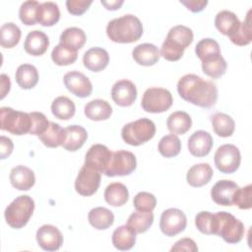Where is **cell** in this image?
I'll use <instances>...</instances> for the list:
<instances>
[{"mask_svg":"<svg viewBox=\"0 0 252 252\" xmlns=\"http://www.w3.org/2000/svg\"><path fill=\"white\" fill-rule=\"evenodd\" d=\"M64 85L74 95L84 98L91 95L93 85L90 79L79 71H71L64 75Z\"/></svg>","mask_w":252,"mask_h":252,"instance_id":"cell-13","label":"cell"},{"mask_svg":"<svg viewBox=\"0 0 252 252\" xmlns=\"http://www.w3.org/2000/svg\"><path fill=\"white\" fill-rule=\"evenodd\" d=\"M159 154L164 158L176 157L181 150V142L174 134L163 136L158 145Z\"/></svg>","mask_w":252,"mask_h":252,"instance_id":"cell-41","label":"cell"},{"mask_svg":"<svg viewBox=\"0 0 252 252\" xmlns=\"http://www.w3.org/2000/svg\"><path fill=\"white\" fill-rule=\"evenodd\" d=\"M60 19V10L54 2L41 3L37 9V23L43 27H52Z\"/></svg>","mask_w":252,"mask_h":252,"instance_id":"cell-34","label":"cell"},{"mask_svg":"<svg viewBox=\"0 0 252 252\" xmlns=\"http://www.w3.org/2000/svg\"><path fill=\"white\" fill-rule=\"evenodd\" d=\"M252 185L238 187L234 193L232 203L241 210H249L252 207Z\"/></svg>","mask_w":252,"mask_h":252,"instance_id":"cell-45","label":"cell"},{"mask_svg":"<svg viewBox=\"0 0 252 252\" xmlns=\"http://www.w3.org/2000/svg\"><path fill=\"white\" fill-rule=\"evenodd\" d=\"M77 51L67 47L62 43L57 44L51 52V59L58 66L71 65L77 60Z\"/></svg>","mask_w":252,"mask_h":252,"instance_id":"cell-42","label":"cell"},{"mask_svg":"<svg viewBox=\"0 0 252 252\" xmlns=\"http://www.w3.org/2000/svg\"><path fill=\"white\" fill-rule=\"evenodd\" d=\"M109 62L108 52L101 47H92L83 56L84 66L92 72H100Z\"/></svg>","mask_w":252,"mask_h":252,"instance_id":"cell-19","label":"cell"},{"mask_svg":"<svg viewBox=\"0 0 252 252\" xmlns=\"http://www.w3.org/2000/svg\"><path fill=\"white\" fill-rule=\"evenodd\" d=\"M38 246L44 251H56L63 244V236L60 230L52 224H43L36 231Z\"/></svg>","mask_w":252,"mask_h":252,"instance_id":"cell-14","label":"cell"},{"mask_svg":"<svg viewBox=\"0 0 252 252\" xmlns=\"http://www.w3.org/2000/svg\"><path fill=\"white\" fill-rule=\"evenodd\" d=\"M227 68L226 61L221 55L214 56L202 61V70L205 75L213 79L221 77Z\"/></svg>","mask_w":252,"mask_h":252,"instance_id":"cell-40","label":"cell"},{"mask_svg":"<svg viewBox=\"0 0 252 252\" xmlns=\"http://www.w3.org/2000/svg\"><path fill=\"white\" fill-rule=\"evenodd\" d=\"M100 184V172L84 164L75 180V189L82 196L94 195Z\"/></svg>","mask_w":252,"mask_h":252,"instance_id":"cell-12","label":"cell"},{"mask_svg":"<svg viewBox=\"0 0 252 252\" xmlns=\"http://www.w3.org/2000/svg\"><path fill=\"white\" fill-rule=\"evenodd\" d=\"M250 13L251 11L248 12L246 19L243 22H240V25L236 29V31L228 36L231 42L238 46L247 45L252 40V26H251Z\"/></svg>","mask_w":252,"mask_h":252,"instance_id":"cell-38","label":"cell"},{"mask_svg":"<svg viewBox=\"0 0 252 252\" xmlns=\"http://www.w3.org/2000/svg\"><path fill=\"white\" fill-rule=\"evenodd\" d=\"M213 174V168L209 163H198L190 167L186 175V180L192 187H202L210 182Z\"/></svg>","mask_w":252,"mask_h":252,"instance_id":"cell-23","label":"cell"},{"mask_svg":"<svg viewBox=\"0 0 252 252\" xmlns=\"http://www.w3.org/2000/svg\"><path fill=\"white\" fill-rule=\"evenodd\" d=\"M106 34L113 42L131 43L142 36L143 25L136 16L124 15L111 20L107 24Z\"/></svg>","mask_w":252,"mask_h":252,"instance_id":"cell-2","label":"cell"},{"mask_svg":"<svg viewBox=\"0 0 252 252\" xmlns=\"http://www.w3.org/2000/svg\"><path fill=\"white\" fill-rule=\"evenodd\" d=\"M212 125L214 132L222 138L230 137L235 128L234 120L227 114L218 112L212 117Z\"/></svg>","mask_w":252,"mask_h":252,"instance_id":"cell-37","label":"cell"},{"mask_svg":"<svg viewBox=\"0 0 252 252\" xmlns=\"http://www.w3.org/2000/svg\"><path fill=\"white\" fill-rule=\"evenodd\" d=\"M137 166L136 157L129 151H116L112 153L109 164L104 172L106 176H124L131 174Z\"/></svg>","mask_w":252,"mask_h":252,"instance_id":"cell-10","label":"cell"},{"mask_svg":"<svg viewBox=\"0 0 252 252\" xmlns=\"http://www.w3.org/2000/svg\"><path fill=\"white\" fill-rule=\"evenodd\" d=\"M15 78L20 88L31 90L35 87L38 82V72L33 65L22 64L18 67Z\"/></svg>","mask_w":252,"mask_h":252,"instance_id":"cell-27","label":"cell"},{"mask_svg":"<svg viewBox=\"0 0 252 252\" xmlns=\"http://www.w3.org/2000/svg\"><path fill=\"white\" fill-rule=\"evenodd\" d=\"M92 3V0H68L66 1V7L70 14L74 16H81L89 9Z\"/></svg>","mask_w":252,"mask_h":252,"instance_id":"cell-49","label":"cell"},{"mask_svg":"<svg viewBox=\"0 0 252 252\" xmlns=\"http://www.w3.org/2000/svg\"><path fill=\"white\" fill-rule=\"evenodd\" d=\"M113 101L122 107L132 105L137 98V89L133 82L129 80L117 81L111 89Z\"/></svg>","mask_w":252,"mask_h":252,"instance_id":"cell-16","label":"cell"},{"mask_svg":"<svg viewBox=\"0 0 252 252\" xmlns=\"http://www.w3.org/2000/svg\"><path fill=\"white\" fill-rule=\"evenodd\" d=\"M180 3L184 5L189 11L193 13L201 12L208 4L207 0H181Z\"/></svg>","mask_w":252,"mask_h":252,"instance_id":"cell-51","label":"cell"},{"mask_svg":"<svg viewBox=\"0 0 252 252\" xmlns=\"http://www.w3.org/2000/svg\"><path fill=\"white\" fill-rule=\"evenodd\" d=\"M49 46L48 36L41 31L34 30L28 33L24 48L27 53L32 56H40L44 54Z\"/></svg>","mask_w":252,"mask_h":252,"instance_id":"cell-20","label":"cell"},{"mask_svg":"<svg viewBox=\"0 0 252 252\" xmlns=\"http://www.w3.org/2000/svg\"><path fill=\"white\" fill-rule=\"evenodd\" d=\"M87 118L94 121H102L110 117L112 113L111 105L103 99H93L85 105L84 109Z\"/></svg>","mask_w":252,"mask_h":252,"instance_id":"cell-25","label":"cell"},{"mask_svg":"<svg viewBox=\"0 0 252 252\" xmlns=\"http://www.w3.org/2000/svg\"><path fill=\"white\" fill-rule=\"evenodd\" d=\"M132 56L139 65L152 66L159 60L160 54L155 44L141 43L133 49Z\"/></svg>","mask_w":252,"mask_h":252,"instance_id":"cell-22","label":"cell"},{"mask_svg":"<svg viewBox=\"0 0 252 252\" xmlns=\"http://www.w3.org/2000/svg\"><path fill=\"white\" fill-rule=\"evenodd\" d=\"M154 222V214L152 212L136 211L131 214L127 220L126 225L136 234L146 232Z\"/></svg>","mask_w":252,"mask_h":252,"instance_id":"cell-32","label":"cell"},{"mask_svg":"<svg viewBox=\"0 0 252 252\" xmlns=\"http://www.w3.org/2000/svg\"><path fill=\"white\" fill-rule=\"evenodd\" d=\"M100 3L105 7V9H107V10H110V11H115V10H117V9H119L122 5H123V3H124V1H122V0H114V1H100Z\"/></svg>","mask_w":252,"mask_h":252,"instance_id":"cell-54","label":"cell"},{"mask_svg":"<svg viewBox=\"0 0 252 252\" xmlns=\"http://www.w3.org/2000/svg\"><path fill=\"white\" fill-rule=\"evenodd\" d=\"M30 115L32 118V127L29 134L39 136L42 133H44L50 123L46 118V116L43 113L36 112V111L31 112Z\"/></svg>","mask_w":252,"mask_h":252,"instance_id":"cell-47","label":"cell"},{"mask_svg":"<svg viewBox=\"0 0 252 252\" xmlns=\"http://www.w3.org/2000/svg\"><path fill=\"white\" fill-rule=\"evenodd\" d=\"M177 92L186 101L203 107L214 106L218 99V89L212 81H205L195 74L181 77L177 83Z\"/></svg>","mask_w":252,"mask_h":252,"instance_id":"cell-1","label":"cell"},{"mask_svg":"<svg viewBox=\"0 0 252 252\" xmlns=\"http://www.w3.org/2000/svg\"><path fill=\"white\" fill-rule=\"evenodd\" d=\"M136 243V233L126 224L118 226L112 233V244L118 250H130Z\"/></svg>","mask_w":252,"mask_h":252,"instance_id":"cell-33","label":"cell"},{"mask_svg":"<svg viewBox=\"0 0 252 252\" xmlns=\"http://www.w3.org/2000/svg\"><path fill=\"white\" fill-rule=\"evenodd\" d=\"M217 168L225 174L235 172L241 161V156L238 148L232 144H224L218 148L214 157Z\"/></svg>","mask_w":252,"mask_h":252,"instance_id":"cell-9","label":"cell"},{"mask_svg":"<svg viewBox=\"0 0 252 252\" xmlns=\"http://www.w3.org/2000/svg\"><path fill=\"white\" fill-rule=\"evenodd\" d=\"M133 205L137 211L153 212L157 206V199L152 193L139 192L134 197Z\"/></svg>","mask_w":252,"mask_h":252,"instance_id":"cell-46","label":"cell"},{"mask_svg":"<svg viewBox=\"0 0 252 252\" xmlns=\"http://www.w3.org/2000/svg\"><path fill=\"white\" fill-rule=\"evenodd\" d=\"M129 192L127 187L120 182L110 183L104 191V199L107 204L113 207H120L127 203Z\"/></svg>","mask_w":252,"mask_h":252,"instance_id":"cell-29","label":"cell"},{"mask_svg":"<svg viewBox=\"0 0 252 252\" xmlns=\"http://www.w3.org/2000/svg\"><path fill=\"white\" fill-rule=\"evenodd\" d=\"M239 25L240 21L237 16L233 12L227 10L219 12L215 18V26L217 30L227 36L233 33Z\"/></svg>","mask_w":252,"mask_h":252,"instance_id":"cell-26","label":"cell"},{"mask_svg":"<svg viewBox=\"0 0 252 252\" xmlns=\"http://www.w3.org/2000/svg\"><path fill=\"white\" fill-rule=\"evenodd\" d=\"M65 138V129L55 122H50L46 131L38 136V139L47 148H57L62 146Z\"/></svg>","mask_w":252,"mask_h":252,"instance_id":"cell-31","label":"cell"},{"mask_svg":"<svg viewBox=\"0 0 252 252\" xmlns=\"http://www.w3.org/2000/svg\"><path fill=\"white\" fill-rule=\"evenodd\" d=\"M0 144H1V154L0 155H1V158L4 159L12 154L14 145H13L12 140L5 136L0 137Z\"/></svg>","mask_w":252,"mask_h":252,"instance_id":"cell-52","label":"cell"},{"mask_svg":"<svg viewBox=\"0 0 252 252\" xmlns=\"http://www.w3.org/2000/svg\"><path fill=\"white\" fill-rule=\"evenodd\" d=\"M245 228L241 220L227 212L213 214V234L220 236L228 244L240 242L244 236Z\"/></svg>","mask_w":252,"mask_h":252,"instance_id":"cell-4","label":"cell"},{"mask_svg":"<svg viewBox=\"0 0 252 252\" xmlns=\"http://www.w3.org/2000/svg\"><path fill=\"white\" fill-rule=\"evenodd\" d=\"M51 112L58 119L68 120L75 115L76 106L69 97L61 95L52 101Z\"/></svg>","mask_w":252,"mask_h":252,"instance_id":"cell-36","label":"cell"},{"mask_svg":"<svg viewBox=\"0 0 252 252\" xmlns=\"http://www.w3.org/2000/svg\"><path fill=\"white\" fill-rule=\"evenodd\" d=\"M193 32L190 28L182 25L171 28L164 39L159 54L168 61H178L184 50L193 41Z\"/></svg>","mask_w":252,"mask_h":252,"instance_id":"cell-3","label":"cell"},{"mask_svg":"<svg viewBox=\"0 0 252 252\" xmlns=\"http://www.w3.org/2000/svg\"><path fill=\"white\" fill-rule=\"evenodd\" d=\"M32 118L30 113L14 110L11 107L0 108V128L13 135L21 136L30 133Z\"/></svg>","mask_w":252,"mask_h":252,"instance_id":"cell-7","label":"cell"},{"mask_svg":"<svg viewBox=\"0 0 252 252\" xmlns=\"http://www.w3.org/2000/svg\"><path fill=\"white\" fill-rule=\"evenodd\" d=\"M192 125V119L190 115L185 111H175L171 113L167 120L166 126L171 134L183 135L190 130Z\"/></svg>","mask_w":252,"mask_h":252,"instance_id":"cell-28","label":"cell"},{"mask_svg":"<svg viewBox=\"0 0 252 252\" xmlns=\"http://www.w3.org/2000/svg\"><path fill=\"white\" fill-rule=\"evenodd\" d=\"M172 101V95L168 90L163 88H150L144 93L141 105L147 112L161 113L170 108Z\"/></svg>","mask_w":252,"mask_h":252,"instance_id":"cell-8","label":"cell"},{"mask_svg":"<svg viewBox=\"0 0 252 252\" xmlns=\"http://www.w3.org/2000/svg\"><path fill=\"white\" fill-rule=\"evenodd\" d=\"M195 53L201 61H204L214 56L221 55L219 43L215 39L209 37L203 38L197 43L195 47Z\"/></svg>","mask_w":252,"mask_h":252,"instance_id":"cell-43","label":"cell"},{"mask_svg":"<svg viewBox=\"0 0 252 252\" xmlns=\"http://www.w3.org/2000/svg\"><path fill=\"white\" fill-rule=\"evenodd\" d=\"M40 4L37 1H26L19 10V18L26 26H32L37 23V9Z\"/></svg>","mask_w":252,"mask_h":252,"instance_id":"cell-44","label":"cell"},{"mask_svg":"<svg viewBox=\"0 0 252 252\" xmlns=\"http://www.w3.org/2000/svg\"><path fill=\"white\" fill-rule=\"evenodd\" d=\"M156 134V125L149 118H140L138 120L127 123L121 130L123 141L131 146H141Z\"/></svg>","mask_w":252,"mask_h":252,"instance_id":"cell-6","label":"cell"},{"mask_svg":"<svg viewBox=\"0 0 252 252\" xmlns=\"http://www.w3.org/2000/svg\"><path fill=\"white\" fill-rule=\"evenodd\" d=\"M11 88V82H10V78L5 75L2 74L1 75V99H3L6 94L9 93Z\"/></svg>","mask_w":252,"mask_h":252,"instance_id":"cell-53","label":"cell"},{"mask_svg":"<svg viewBox=\"0 0 252 252\" xmlns=\"http://www.w3.org/2000/svg\"><path fill=\"white\" fill-rule=\"evenodd\" d=\"M86 40L87 36L85 32L76 27H71L64 30L60 35V43L75 51L81 49L85 45Z\"/></svg>","mask_w":252,"mask_h":252,"instance_id":"cell-35","label":"cell"},{"mask_svg":"<svg viewBox=\"0 0 252 252\" xmlns=\"http://www.w3.org/2000/svg\"><path fill=\"white\" fill-rule=\"evenodd\" d=\"M88 219L92 226H94L95 229L103 230L113 224L114 215L106 208L96 207L90 211Z\"/></svg>","mask_w":252,"mask_h":252,"instance_id":"cell-30","label":"cell"},{"mask_svg":"<svg viewBox=\"0 0 252 252\" xmlns=\"http://www.w3.org/2000/svg\"><path fill=\"white\" fill-rule=\"evenodd\" d=\"M112 152L106 146L101 144H95L93 145L87 152L85 158V164L104 174L109 164Z\"/></svg>","mask_w":252,"mask_h":252,"instance_id":"cell-15","label":"cell"},{"mask_svg":"<svg viewBox=\"0 0 252 252\" xmlns=\"http://www.w3.org/2000/svg\"><path fill=\"white\" fill-rule=\"evenodd\" d=\"M10 181L14 188L27 191L34 185L35 176L31 168L25 165H17L10 172Z\"/></svg>","mask_w":252,"mask_h":252,"instance_id":"cell-21","label":"cell"},{"mask_svg":"<svg viewBox=\"0 0 252 252\" xmlns=\"http://www.w3.org/2000/svg\"><path fill=\"white\" fill-rule=\"evenodd\" d=\"M195 225L197 229L204 234H213V214L202 211L195 218Z\"/></svg>","mask_w":252,"mask_h":252,"instance_id":"cell-48","label":"cell"},{"mask_svg":"<svg viewBox=\"0 0 252 252\" xmlns=\"http://www.w3.org/2000/svg\"><path fill=\"white\" fill-rule=\"evenodd\" d=\"M21 30L14 23H6L0 29V44L4 48L16 46L21 38Z\"/></svg>","mask_w":252,"mask_h":252,"instance_id":"cell-39","label":"cell"},{"mask_svg":"<svg viewBox=\"0 0 252 252\" xmlns=\"http://www.w3.org/2000/svg\"><path fill=\"white\" fill-rule=\"evenodd\" d=\"M187 225L185 214L176 208H169L162 212L159 220L161 232L169 237L175 236L182 232Z\"/></svg>","mask_w":252,"mask_h":252,"instance_id":"cell-11","label":"cell"},{"mask_svg":"<svg viewBox=\"0 0 252 252\" xmlns=\"http://www.w3.org/2000/svg\"><path fill=\"white\" fill-rule=\"evenodd\" d=\"M212 148L213 137L210 133L206 131H196L188 139V150L190 154L194 157H205L210 154Z\"/></svg>","mask_w":252,"mask_h":252,"instance_id":"cell-18","label":"cell"},{"mask_svg":"<svg viewBox=\"0 0 252 252\" xmlns=\"http://www.w3.org/2000/svg\"><path fill=\"white\" fill-rule=\"evenodd\" d=\"M65 132L66 138L62 147L69 152H75L82 148L88 139L86 129L80 125H70L65 128Z\"/></svg>","mask_w":252,"mask_h":252,"instance_id":"cell-24","label":"cell"},{"mask_svg":"<svg viewBox=\"0 0 252 252\" xmlns=\"http://www.w3.org/2000/svg\"><path fill=\"white\" fill-rule=\"evenodd\" d=\"M170 251H186V252H197L198 246L196 242L188 237L181 238L171 247Z\"/></svg>","mask_w":252,"mask_h":252,"instance_id":"cell-50","label":"cell"},{"mask_svg":"<svg viewBox=\"0 0 252 252\" xmlns=\"http://www.w3.org/2000/svg\"><path fill=\"white\" fill-rule=\"evenodd\" d=\"M34 201L28 195H21L11 202L5 210L6 222L12 228L24 227L32 216Z\"/></svg>","mask_w":252,"mask_h":252,"instance_id":"cell-5","label":"cell"},{"mask_svg":"<svg viewBox=\"0 0 252 252\" xmlns=\"http://www.w3.org/2000/svg\"><path fill=\"white\" fill-rule=\"evenodd\" d=\"M239 186L231 180H219L211 190L213 201L220 206H232V199Z\"/></svg>","mask_w":252,"mask_h":252,"instance_id":"cell-17","label":"cell"}]
</instances>
